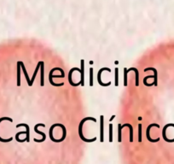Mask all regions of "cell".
Returning <instances> with one entry per match:
<instances>
[{
	"label": "cell",
	"mask_w": 174,
	"mask_h": 164,
	"mask_svg": "<svg viewBox=\"0 0 174 164\" xmlns=\"http://www.w3.org/2000/svg\"><path fill=\"white\" fill-rule=\"evenodd\" d=\"M86 121H94V122H97V120H96L95 118H93V117H90V116L85 117L84 119H82L81 121H80V123H79V138L82 139L84 142H86V143H92V142H95V141L97 140V138H96V137L90 139H86L85 136H84L83 133H82V127H83L84 123H85Z\"/></svg>",
	"instance_id": "cell-1"
},
{
	"label": "cell",
	"mask_w": 174,
	"mask_h": 164,
	"mask_svg": "<svg viewBox=\"0 0 174 164\" xmlns=\"http://www.w3.org/2000/svg\"><path fill=\"white\" fill-rule=\"evenodd\" d=\"M56 70H59L60 72H61V75H62V78H64L65 77V73H64V71L62 70V68H52L51 70L50 71V73H49V81H50V85H52L53 87H62L63 85H64V83L62 82V83H55L54 81H53V72L54 71H56Z\"/></svg>",
	"instance_id": "cell-2"
},
{
	"label": "cell",
	"mask_w": 174,
	"mask_h": 164,
	"mask_svg": "<svg viewBox=\"0 0 174 164\" xmlns=\"http://www.w3.org/2000/svg\"><path fill=\"white\" fill-rule=\"evenodd\" d=\"M103 71L111 72V69L109 68H101L99 71H98V73H97V82H98V84H99L100 86H102V87H109V86L111 85V82L103 83V82L102 81V80H101V75H102V73Z\"/></svg>",
	"instance_id": "cell-3"
},
{
	"label": "cell",
	"mask_w": 174,
	"mask_h": 164,
	"mask_svg": "<svg viewBox=\"0 0 174 164\" xmlns=\"http://www.w3.org/2000/svg\"><path fill=\"white\" fill-rule=\"evenodd\" d=\"M74 71H79L80 73V68H71L69 73H68V82L70 83V85L72 87H78L80 85V81L78 82V83H74L73 82V80H72V76H73V73Z\"/></svg>",
	"instance_id": "cell-4"
},
{
	"label": "cell",
	"mask_w": 174,
	"mask_h": 164,
	"mask_svg": "<svg viewBox=\"0 0 174 164\" xmlns=\"http://www.w3.org/2000/svg\"><path fill=\"white\" fill-rule=\"evenodd\" d=\"M85 61L82 59L80 61V86L84 87L85 86Z\"/></svg>",
	"instance_id": "cell-5"
},
{
	"label": "cell",
	"mask_w": 174,
	"mask_h": 164,
	"mask_svg": "<svg viewBox=\"0 0 174 164\" xmlns=\"http://www.w3.org/2000/svg\"><path fill=\"white\" fill-rule=\"evenodd\" d=\"M149 70H151V71L154 72V81H153V83H154V86L156 87L158 86V71H157V69H156L155 68L150 67V68H145V69H144V72H147V71H149Z\"/></svg>",
	"instance_id": "cell-6"
},
{
	"label": "cell",
	"mask_w": 174,
	"mask_h": 164,
	"mask_svg": "<svg viewBox=\"0 0 174 164\" xmlns=\"http://www.w3.org/2000/svg\"><path fill=\"white\" fill-rule=\"evenodd\" d=\"M104 116L101 115L100 116V141L102 143L103 142V132H104Z\"/></svg>",
	"instance_id": "cell-7"
},
{
	"label": "cell",
	"mask_w": 174,
	"mask_h": 164,
	"mask_svg": "<svg viewBox=\"0 0 174 164\" xmlns=\"http://www.w3.org/2000/svg\"><path fill=\"white\" fill-rule=\"evenodd\" d=\"M40 86L44 87L45 85V80H44V76H45V63L44 62L41 63L40 65Z\"/></svg>",
	"instance_id": "cell-8"
},
{
	"label": "cell",
	"mask_w": 174,
	"mask_h": 164,
	"mask_svg": "<svg viewBox=\"0 0 174 164\" xmlns=\"http://www.w3.org/2000/svg\"><path fill=\"white\" fill-rule=\"evenodd\" d=\"M130 71H134L135 72V86L138 87L139 86V74H138V70L136 68H131L127 69V72L129 73Z\"/></svg>",
	"instance_id": "cell-9"
},
{
	"label": "cell",
	"mask_w": 174,
	"mask_h": 164,
	"mask_svg": "<svg viewBox=\"0 0 174 164\" xmlns=\"http://www.w3.org/2000/svg\"><path fill=\"white\" fill-rule=\"evenodd\" d=\"M125 126H128L130 128V142H133V127L131 124L129 123H125L123 125H121V128L123 129Z\"/></svg>",
	"instance_id": "cell-10"
},
{
	"label": "cell",
	"mask_w": 174,
	"mask_h": 164,
	"mask_svg": "<svg viewBox=\"0 0 174 164\" xmlns=\"http://www.w3.org/2000/svg\"><path fill=\"white\" fill-rule=\"evenodd\" d=\"M21 126H25L26 128V142H29L30 140H29V137H30V134H29V126L28 125H26L25 123H22V124H18V125H16V127H21Z\"/></svg>",
	"instance_id": "cell-11"
},
{
	"label": "cell",
	"mask_w": 174,
	"mask_h": 164,
	"mask_svg": "<svg viewBox=\"0 0 174 164\" xmlns=\"http://www.w3.org/2000/svg\"><path fill=\"white\" fill-rule=\"evenodd\" d=\"M19 63H20V65L22 67V70H23V72H24V75H25L26 82H27L28 86L30 87V79H29V76H28V75H27V72H26V70L25 66H24V64H23V63H22V62H19Z\"/></svg>",
	"instance_id": "cell-12"
},
{
	"label": "cell",
	"mask_w": 174,
	"mask_h": 164,
	"mask_svg": "<svg viewBox=\"0 0 174 164\" xmlns=\"http://www.w3.org/2000/svg\"><path fill=\"white\" fill-rule=\"evenodd\" d=\"M114 77H115V80H114V86L118 87L119 86V68H114Z\"/></svg>",
	"instance_id": "cell-13"
},
{
	"label": "cell",
	"mask_w": 174,
	"mask_h": 164,
	"mask_svg": "<svg viewBox=\"0 0 174 164\" xmlns=\"http://www.w3.org/2000/svg\"><path fill=\"white\" fill-rule=\"evenodd\" d=\"M121 132H122L121 124H119V125H118V141H119V143H121V141H122V134H121Z\"/></svg>",
	"instance_id": "cell-14"
},
{
	"label": "cell",
	"mask_w": 174,
	"mask_h": 164,
	"mask_svg": "<svg viewBox=\"0 0 174 164\" xmlns=\"http://www.w3.org/2000/svg\"><path fill=\"white\" fill-rule=\"evenodd\" d=\"M93 68H90V87H93Z\"/></svg>",
	"instance_id": "cell-15"
},
{
	"label": "cell",
	"mask_w": 174,
	"mask_h": 164,
	"mask_svg": "<svg viewBox=\"0 0 174 164\" xmlns=\"http://www.w3.org/2000/svg\"><path fill=\"white\" fill-rule=\"evenodd\" d=\"M138 142H142V124H138Z\"/></svg>",
	"instance_id": "cell-16"
},
{
	"label": "cell",
	"mask_w": 174,
	"mask_h": 164,
	"mask_svg": "<svg viewBox=\"0 0 174 164\" xmlns=\"http://www.w3.org/2000/svg\"><path fill=\"white\" fill-rule=\"evenodd\" d=\"M127 69L126 68H124V86L125 87H127Z\"/></svg>",
	"instance_id": "cell-17"
},
{
	"label": "cell",
	"mask_w": 174,
	"mask_h": 164,
	"mask_svg": "<svg viewBox=\"0 0 174 164\" xmlns=\"http://www.w3.org/2000/svg\"><path fill=\"white\" fill-rule=\"evenodd\" d=\"M109 142H113V124H109Z\"/></svg>",
	"instance_id": "cell-18"
},
{
	"label": "cell",
	"mask_w": 174,
	"mask_h": 164,
	"mask_svg": "<svg viewBox=\"0 0 174 164\" xmlns=\"http://www.w3.org/2000/svg\"><path fill=\"white\" fill-rule=\"evenodd\" d=\"M114 117H115V115H112V117L110 118V120H109V121H112L113 120V118H114Z\"/></svg>",
	"instance_id": "cell-19"
}]
</instances>
